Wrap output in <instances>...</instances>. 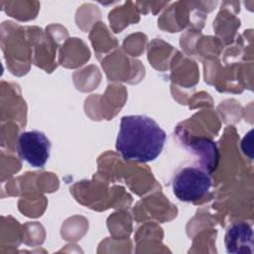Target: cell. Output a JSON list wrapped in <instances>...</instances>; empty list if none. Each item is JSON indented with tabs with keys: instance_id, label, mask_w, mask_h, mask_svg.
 <instances>
[{
	"instance_id": "1",
	"label": "cell",
	"mask_w": 254,
	"mask_h": 254,
	"mask_svg": "<svg viewBox=\"0 0 254 254\" xmlns=\"http://www.w3.org/2000/svg\"><path fill=\"white\" fill-rule=\"evenodd\" d=\"M166 139V132L153 118L127 115L121 118L115 146L124 160L148 163L160 156Z\"/></svg>"
},
{
	"instance_id": "2",
	"label": "cell",
	"mask_w": 254,
	"mask_h": 254,
	"mask_svg": "<svg viewBox=\"0 0 254 254\" xmlns=\"http://www.w3.org/2000/svg\"><path fill=\"white\" fill-rule=\"evenodd\" d=\"M212 186L210 173L201 167H185L172 180V190L176 197L185 202L196 201L209 191Z\"/></svg>"
},
{
	"instance_id": "3",
	"label": "cell",
	"mask_w": 254,
	"mask_h": 254,
	"mask_svg": "<svg viewBox=\"0 0 254 254\" xmlns=\"http://www.w3.org/2000/svg\"><path fill=\"white\" fill-rule=\"evenodd\" d=\"M51 142L45 133L32 130L19 135L17 153L19 158L34 168H44L50 158Z\"/></svg>"
},
{
	"instance_id": "4",
	"label": "cell",
	"mask_w": 254,
	"mask_h": 254,
	"mask_svg": "<svg viewBox=\"0 0 254 254\" xmlns=\"http://www.w3.org/2000/svg\"><path fill=\"white\" fill-rule=\"evenodd\" d=\"M224 245L227 253L252 254L254 251L252 226L244 221L231 224L226 230Z\"/></svg>"
},
{
	"instance_id": "5",
	"label": "cell",
	"mask_w": 254,
	"mask_h": 254,
	"mask_svg": "<svg viewBox=\"0 0 254 254\" xmlns=\"http://www.w3.org/2000/svg\"><path fill=\"white\" fill-rule=\"evenodd\" d=\"M188 146L190 152L199 159L201 168L210 174L216 169L218 163V150L215 142L205 137H191Z\"/></svg>"
}]
</instances>
